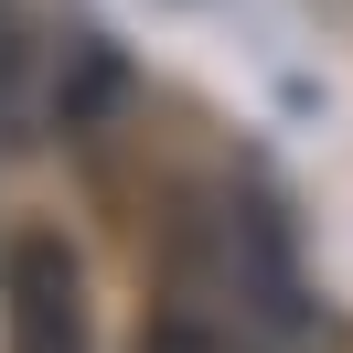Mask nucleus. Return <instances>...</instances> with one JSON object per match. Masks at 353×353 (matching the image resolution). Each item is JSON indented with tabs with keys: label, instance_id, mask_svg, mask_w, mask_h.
<instances>
[{
	"label": "nucleus",
	"instance_id": "f257e3e1",
	"mask_svg": "<svg viewBox=\"0 0 353 353\" xmlns=\"http://www.w3.org/2000/svg\"><path fill=\"white\" fill-rule=\"evenodd\" d=\"M129 97V65H118V43L97 22H75V11H54V22H32L22 0L0 11V139L22 150V139H86L97 118Z\"/></svg>",
	"mask_w": 353,
	"mask_h": 353
},
{
	"label": "nucleus",
	"instance_id": "f03ea898",
	"mask_svg": "<svg viewBox=\"0 0 353 353\" xmlns=\"http://www.w3.org/2000/svg\"><path fill=\"white\" fill-rule=\"evenodd\" d=\"M0 353H97L86 257L54 225H11L0 236Z\"/></svg>",
	"mask_w": 353,
	"mask_h": 353
}]
</instances>
